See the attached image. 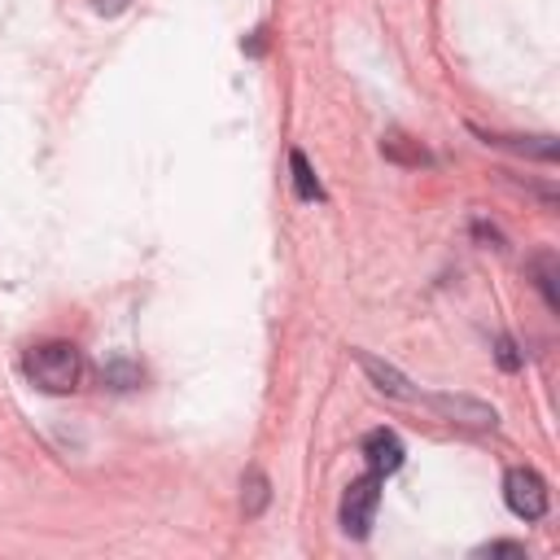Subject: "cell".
<instances>
[{
    "mask_svg": "<svg viewBox=\"0 0 560 560\" xmlns=\"http://www.w3.org/2000/svg\"><path fill=\"white\" fill-rule=\"evenodd\" d=\"M101 376H105V381H109L114 389H131V385L140 381V372H136L131 363H109V368H105Z\"/></svg>",
    "mask_w": 560,
    "mask_h": 560,
    "instance_id": "10",
    "label": "cell"
},
{
    "mask_svg": "<svg viewBox=\"0 0 560 560\" xmlns=\"http://www.w3.org/2000/svg\"><path fill=\"white\" fill-rule=\"evenodd\" d=\"M127 4H131V0H92V9H96V13H105V18H118Z\"/></svg>",
    "mask_w": 560,
    "mask_h": 560,
    "instance_id": "13",
    "label": "cell"
},
{
    "mask_svg": "<svg viewBox=\"0 0 560 560\" xmlns=\"http://www.w3.org/2000/svg\"><path fill=\"white\" fill-rule=\"evenodd\" d=\"M363 459H368V468H372L376 477H394V472L402 468V459H407L402 438H398L394 429H372V433L363 438Z\"/></svg>",
    "mask_w": 560,
    "mask_h": 560,
    "instance_id": "5",
    "label": "cell"
},
{
    "mask_svg": "<svg viewBox=\"0 0 560 560\" xmlns=\"http://www.w3.org/2000/svg\"><path fill=\"white\" fill-rule=\"evenodd\" d=\"M429 407L442 411L451 424H464V429H494V424H499L494 407H486V402H477V398H464V394H433Z\"/></svg>",
    "mask_w": 560,
    "mask_h": 560,
    "instance_id": "4",
    "label": "cell"
},
{
    "mask_svg": "<svg viewBox=\"0 0 560 560\" xmlns=\"http://www.w3.org/2000/svg\"><path fill=\"white\" fill-rule=\"evenodd\" d=\"M289 166H293V192H298L302 201H319V197H324V188H319V179H315V171H311V162H306V153H302V149H293V153H289Z\"/></svg>",
    "mask_w": 560,
    "mask_h": 560,
    "instance_id": "7",
    "label": "cell"
},
{
    "mask_svg": "<svg viewBox=\"0 0 560 560\" xmlns=\"http://www.w3.org/2000/svg\"><path fill=\"white\" fill-rule=\"evenodd\" d=\"M529 267H534V276H538L534 284L542 289V298H547V306L556 311V306H560V293H556V254H538V258H534Z\"/></svg>",
    "mask_w": 560,
    "mask_h": 560,
    "instance_id": "8",
    "label": "cell"
},
{
    "mask_svg": "<svg viewBox=\"0 0 560 560\" xmlns=\"http://www.w3.org/2000/svg\"><path fill=\"white\" fill-rule=\"evenodd\" d=\"M26 368V381L44 394H70L79 389V376H83V354L74 341H39L26 350L22 359Z\"/></svg>",
    "mask_w": 560,
    "mask_h": 560,
    "instance_id": "1",
    "label": "cell"
},
{
    "mask_svg": "<svg viewBox=\"0 0 560 560\" xmlns=\"http://www.w3.org/2000/svg\"><path fill=\"white\" fill-rule=\"evenodd\" d=\"M354 359H359V368L372 376V385H376L381 394H389V398H416L411 381H407L398 368H389L385 359H376V354H368V350H354Z\"/></svg>",
    "mask_w": 560,
    "mask_h": 560,
    "instance_id": "6",
    "label": "cell"
},
{
    "mask_svg": "<svg viewBox=\"0 0 560 560\" xmlns=\"http://www.w3.org/2000/svg\"><path fill=\"white\" fill-rule=\"evenodd\" d=\"M241 508H245V516H258L267 508V477L258 468L245 472V499H241Z\"/></svg>",
    "mask_w": 560,
    "mask_h": 560,
    "instance_id": "9",
    "label": "cell"
},
{
    "mask_svg": "<svg viewBox=\"0 0 560 560\" xmlns=\"http://www.w3.org/2000/svg\"><path fill=\"white\" fill-rule=\"evenodd\" d=\"M376 503H381V477L368 472V477H354L341 494V529L350 538H368L372 529V516H376Z\"/></svg>",
    "mask_w": 560,
    "mask_h": 560,
    "instance_id": "3",
    "label": "cell"
},
{
    "mask_svg": "<svg viewBox=\"0 0 560 560\" xmlns=\"http://www.w3.org/2000/svg\"><path fill=\"white\" fill-rule=\"evenodd\" d=\"M503 503L521 521H542L551 494H547V481L534 468H508V477H503Z\"/></svg>",
    "mask_w": 560,
    "mask_h": 560,
    "instance_id": "2",
    "label": "cell"
},
{
    "mask_svg": "<svg viewBox=\"0 0 560 560\" xmlns=\"http://www.w3.org/2000/svg\"><path fill=\"white\" fill-rule=\"evenodd\" d=\"M494 354H499V363H503L508 372L521 368V354H516V341H512V337H499V350H494Z\"/></svg>",
    "mask_w": 560,
    "mask_h": 560,
    "instance_id": "12",
    "label": "cell"
},
{
    "mask_svg": "<svg viewBox=\"0 0 560 560\" xmlns=\"http://www.w3.org/2000/svg\"><path fill=\"white\" fill-rule=\"evenodd\" d=\"M472 556H516V560H525V547H521V542H486V547H477Z\"/></svg>",
    "mask_w": 560,
    "mask_h": 560,
    "instance_id": "11",
    "label": "cell"
}]
</instances>
